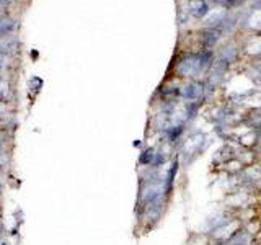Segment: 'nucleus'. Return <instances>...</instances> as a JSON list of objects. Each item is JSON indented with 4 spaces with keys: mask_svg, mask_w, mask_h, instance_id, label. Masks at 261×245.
Returning a JSON list of instances; mask_svg holds the SVG:
<instances>
[{
    "mask_svg": "<svg viewBox=\"0 0 261 245\" xmlns=\"http://www.w3.org/2000/svg\"><path fill=\"white\" fill-rule=\"evenodd\" d=\"M214 65V53L209 49H199L196 53L181 56L175 64V74L186 80H204Z\"/></svg>",
    "mask_w": 261,
    "mask_h": 245,
    "instance_id": "nucleus-1",
    "label": "nucleus"
},
{
    "mask_svg": "<svg viewBox=\"0 0 261 245\" xmlns=\"http://www.w3.org/2000/svg\"><path fill=\"white\" fill-rule=\"evenodd\" d=\"M209 144L211 141L204 131H193V133H190V136L183 139L181 144L176 147V154L179 157V162H181V167L190 168L207 151Z\"/></svg>",
    "mask_w": 261,
    "mask_h": 245,
    "instance_id": "nucleus-2",
    "label": "nucleus"
},
{
    "mask_svg": "<svg viewBox=\"0 0 261 245\" xmlns=\"http://www.w3.org/2000/svg\"><path fill=\"white\" fill-rule=\"evenodd\" d=\"M235 219H237L235 211L230 209V208H227L225 204H222V206H220L216 212H212V214L206 220H204L202 234L209 235L211 232H214V231H217V229L224 227L225 224L232 223V220H235Z\"/></svg>",
    "mask_w": 261,
    "mask_h": 245,
    "instance_id": "nucleus-3",
    "label": "nucleus"
},
{
    "mask_svg": "<svg viewBox=\"0 0 261 245\" xmlns=\"http://www.w3.org/2000/svg\"><path fill=\"white\" fill-rule=\"evenodd\" d=\"M242 227V220L240 219H235L232 220V223L225 224L224 227L217 229V231L211 232L207 237V242H214V243H220V242H228L230 240V237L239 231V229Z\"/></svg>",
    "mask_w": 261,
    "mask_h": 245,
    "instance_id": "nucleus-4",
    "label": "nucleus"
},
{
    "mask_svg": "<svg viewBox=\"0 0 261 245\" xmlns=\"http://www.w3.org/2000/svg\"><path fill=\"white\" fill-rule=\"evenodd\" d=\"M228 242H230L232 245H261V239L250 234L243 226L230 237V240Z\"/></svg>",
    "mask_w": 261,
    "mask_h": 245,
    "instance_id": "nucleus-5",
    "label": "nucleus"
},
{
    "mask_svg": "<svg viewBox=\"0 0 261 245\" xmlns=\"http://www.w3.org/2000/svg\"><path fill=\"white\" fill-rule=\"evenodd\" d=\"M209 4L206 0H190L188 2V13H190L193 18H204L209 13Z\"/></svg>",
    "mask_w": 261,
    "mask_h": 245,
    "instance_id": "nucleus-6",
    "label": "nucleus"
},
{
    "mask_svg": "<svg viewBox=\"0 0 261 245\" xmlns=\"http://www.w3.org/2000/svg\"><path fill=\"white\" fill-rule=\"evenodd\" d=\"M219 38H220V31L217 28H207V30H204L201 38H199V41H201V49H209V51H211V49L217 44Z\"/></svg>",
    "mask_w": 261,
    "mask_h": 245,
    "instance_id": "nucleus-7",
    "label": "nucleus"
},
{
    "mask_svg": "<svg viewBox=\"0 0 261 245\" xmlns=\"http://www.w3.org/2000/svg\"><path fill=\"white\" fill-rule=\"evenodd\" d=\"M18 41H16V38L13 36H4V38H0V56H10L13 53L18 51Z\"/></svg>",
    "mask_w": 261,
    "mask_h": 245,
    "instance_id": "nucleus-8",
    "label": "nucleus"
},
{
    "mask_svg": "<svg viewBox=\"0 0 261 245\" xmlns=\"http://www.w3.org/2000/svg\"><path fill=\"white\" fill-rule=\"evenodd\" d=\"M155 154H157V145H149V147H145V149H142L141 154H139V160H137L139 165L142 168H149L155 159Z\"/></svg>",
    "mask_w": 261,
    "mask_h": 245,
    "instance_id": "nucleus-9",
    "label": "nucleus"
},
{
    "mask_svg": "<svg viewBox=\"0 0 261 245\" xmlns=\"http://www.w3.org/2000/svg\"><path fill=\"white\" fill-rule=\"evenodd\" d=\"M16 27H18V23L13 18H10V16H7V15H0V38L12 36Z\"/></svg>",
    "mask_w": 261,
    "mask_h": 245,
    "instance_id": "nucleus-10",
    "label": "nucleus"
},
{
    "mask_svg": "<svg viewBox=\"0 0 261 245\" xmlns=\"http://www.w3.org/2000/svg\"><path fill=\"white\" fill-rule=\"evenodd\" d=\"M7 92H8L7 84L2 80V82H0V103H4L7 100Z\"/></svg>",
    "mask_w": 261,
    "mask_h": 245,
    "instance_id": "nucleus-11",
    "label": "nucleus"
},
{
    "mask_svg": "<svg viewBox=\"0 0 261 245\" xmlns=\"http://www.w3.org/2000/svg\"><path fill=\"white\" fill-rule=\"evenodd\" d=\"M253 151H255V155H256V160L261 162V142H256L253 145Z\"/></svg>",
    "mask_w": 261,
    "mask_h": 245,
    "instance_id": "nucleus-12",
    "label": "nucleus"
},
{
    "mask_svg": "<svg viewBox=\"0 0 261 245\" xmlns=\"http://www.w3.org/2000/svg\"><path fill=\"white\" fill-rule=\"evenodd\" d=\"M255 129V134H256V141L258 142H261V126H258V128H253Z\"/></svg>",
    "mask_w": 261,
    "mask_h": 245,
    "instance_id": "nucleus-13",
    "label": "nucleus"
},
{
    "mask_svg": "<svg viewBox=\"0 0 261 245\" xmlns=\"http://www.w3.org/2000/svg\"><path fill=\"white\" fill-rule=\"evenodd\" d=\"M207 245H232L230 242H220V243H214V242H207Z\"/></svg>",
    "mask_w": 261,
    "mask_h": 245,
    "instance_id": "nucleus-14",
    "label": "nucleus"
},
{
    "mask_svg": "<svg viewBox=\"0 0 261 245\" xmlns=\"http://www.w3.org/2000/svg\"><path fill=\"white\" fill-rule=\"evenodd\" d=\"M2 70H4V62H0V74H2Z\"/></svg>",
    "mask_w": 261,
    "mask_h": 245,
    "instance_id": "nucleus-15",
    "label": "nucleus"
},
{
    "mask_svg": "<svg viewBox=\"0 0 261 245\" xmlns=\"http://www.w3.org/2000/svg\"><path fill=\"white\" fill-rule=\"evenodd\" d=\"M258 190H259V196H261V182H259V185H258Z\"/></svg>",
    "mask_w": 261,
    "mask_h": 245,
    "instance_id": "nucleus-16",
    "label": "nucleus"
},
{
    "mask_svg": "<svg viewBox=\"0 0 261 245\" xmlns=\"http://www.w3.org/2000/svg\"><path fill=\"white\" fill-rule=\"evenodd\" d=\"M0 245H8L7 242H0Z\"/></svg>",
    "mask_w": 261,
    "mask_h": 245,
    "instance_id": "nucleus-17",
    "label": "nucleus"
},
{
    "mask_svg": "<svg viewBox=\"0 0 261 245\" xmlns=\"http://www.w3.org/2000/svg\"><path fill=\"white\" fill-rule=\"evenodd\" d=\"M5 2V0H0V7H2V4Z\"/></svg>",
    "mask_w": 261,
    "mask_h": 245,
    "instance_id": "nucleus-18",
    "label": "nucleus"
}]
</instances>
